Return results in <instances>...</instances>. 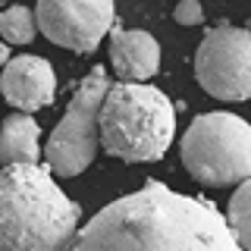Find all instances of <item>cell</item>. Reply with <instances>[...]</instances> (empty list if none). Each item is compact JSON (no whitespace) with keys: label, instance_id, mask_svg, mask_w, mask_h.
<instances>
[{"label":"cell","instance_id":"5","mask_svg":"<svg viewBox=\"0 0 251 251\" xmlns=\"http://www.w3.org/2000/svg\"><path fill=\"white\" fill-rule=\"evenodd\" d=\"M110 88V75L104 66H94L82 85L75 88L66 113L60 116L57 129L50 132L47 145L41 148L44 167L53 176L75 179L94 163L100 151V135H98V113L104 104V94Z\"/></svg>","mask_w":251,"mask_h":251},{"label":"cell","instance_id":"12","mask_svg":"<svg viewBox=\"0 0 251 251\" xmlns=\"http://www.w3.org/2000/svg\"><path fill=\"white\" fill-rule=\"evenodd\" d=\"M0 35L6 44H31L38 35L35 25V10L28 6H10L0 13Z\"/></svg>","mask_w":251,"mask_h":251},{"label":"cell","instance_id":"1","mask_svg":"<svg viewBox=\"0 0 251 251\" xmlns=\"http://www.w3.org/2000/svg\"><path fill=\"white\" fill-rule=\"evenodd\" d=\"M66 251H242L207 198L145 182L98 210Z\"/></svg>","mask_w":251,"mask_h":251},{"label":"cell","instance_id":"2","mask_svg":"<svg viewBox=\"0 0 251 251\" xmlns=\"http://www.w3.org/2000/svg\"><path fill=\"white\" fill-rule=\"evenodd\" d=\"M82 207L44 163L0 167V251H66Z\"/></svg>","mask_w":251,"mask_h":251},{"label":"cell","instance_id":"11","mask_svg":"<svg viewBox=\"0 0 251 251\" xmlns=\"http://www.w3.org/2000/svg\"><path fill=\"white\" fill-rule=\"evenodd\" d=\"M226 226H229L232 239L239 242L242 251H251V176L239 182L235 195L229 198V210H226Z\"/></svg>","mask_w":251,"mask_h":251},{"label":"cell","instance_id":"3","mask_svg":"<svg viewBox=\"0 0 251 251\" xmlns=\"http://www.w3.org/2000/svg\"><path fill=\"white\" fill-rule=\"evenodd\" d=\"M100 148L126 163H154L176 135L173 100L154 85H110L98 113Z\"/></svg>","mask_w":251,"mask_h":251},{"label":"cell","instance_id":"8","mask_svg":"<svg viewBox=\"0 0 251 251\" xmlns=\"http://www.w3.org/2000/svg\"><path fill=\"white\" fill-rule=\"evenodd\" d=\"M0 94L16 113H35L41 107H50L57 98V73L44 57L35 53H22L10 57L0 75Z\"/></svg>","mask_w":251,"mask_h":251},{"label":"cell","instance_id":"7","mask_svg":"<svg viewBox=\"0 0 251 251\" xmlns=\"http://www.w3.org/2000/svg\"><path fill=\"white\" fill-rule=\"evenodd\" d=\"M113 0H38L35 25L50 44L75 53H91L113 31Z\"/></svg>","mask_w":251,"mask_h":251},{"label":"cell","instance_id":"6","mask_svg":"<svg viewBox=\"0 0 251 251\" xmlns=\"http://www.w3.org/2000/svg\"><path fill=\"white\" fill-rule=\"evenodd\" d=\"M195 78L217 100L251 98V31L235 25L207 28L195 50Z\"/></svg>","mask_w":251,"mask_h":251},{"label":"cell","instance_id":"4","mask_svg":"<svg viewBox=\"0 0 251 251\" xmlns=\"http://www.w3.org/2000/svg\"><path fill=\"white\" fill-rule=\"evenodd\" d=\"M179 154L201 185H239L251 176V123L226 110L204 113L185 129Z\"/></svg>","mask_w":251,"mask_h":251},{"label":"cell","instance_id":"14","mask_svg":"<svg viewBox=\"0 0 251 251\" xmlns=\"http://www.w3.org/2000/svg\"><path fill=\"white\" fill-rule=\"evenodd\" d=\"M6 63H10V44L0 41V66H6Z\"/></svg>","mask_w":251,"mask_h":251},{"label":"cell","instance_id":"13","mask_svg":"<svg viewBox=\"0 0 251 251\" xmlns=\"http://www.w3.org/2000/svg\"><path fill=\"white\" fill-rule=\"evenodd\" d=\"M173 16H176L179 25H201L204 22V6H201V0H182Z\"/></svg>","mask_w":251,"mask_h":251},{"label":"cell","instance_id":"10","mask_svg":"<svg viewBox=\"0 0 251 251\" xmlns=\"http://www.w3.org/2000/svg\"><path fill=\"white\" fill-rule=\"evenodd\" d=\"M0 163H41V126L28 113H10L0 123Z\"/></svg>","mask_w":251,"mask_h":251},{"label":"cell","instance_id":"9","mask_svg":"<svg viewBox=\"0 0 251 251\" xmlns=\"http://www.w3.org/2000/svg\"><path fill=\"white\" fill-rule=\"evenodd\" d=\"M110 63L116 75L132 85H148L160 69V44L151 31L141 28H113L110 31Z\"/></svg>","mask_w":251,"mask_h":251}]
</instances>
